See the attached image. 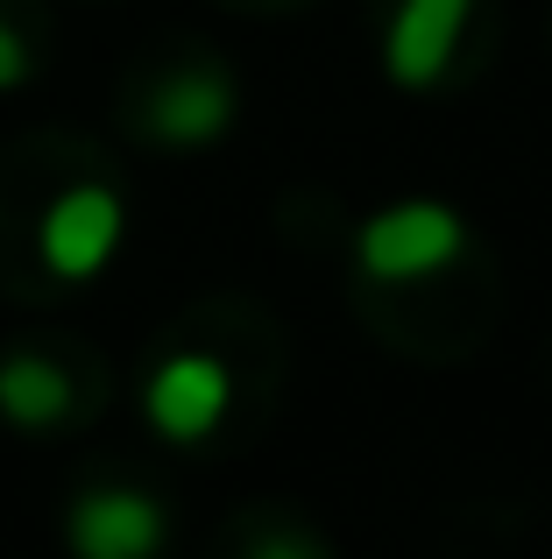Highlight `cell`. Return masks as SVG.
Masks as SVG:
<instances>
[{
  "label": "cell",
  "instance_id": "obj_3",
  "mask_svg": "<svg viewBox=\"0 0 552 559\" xmlns=\"http://www.w3.org/2000/svg\"><path fill=\"white\" fill-rule=\"evenodd\" d=\"M227 404H235V376H227V361L213 355H170L156 361L149 390H142V411H149V425L164 439H178V447H199V439L220 432Z\"/></svg>",
  "mask_w": 552,
  "mask_h": 559
},
{
  "label": "cell",
  "instance_id": "obj_2",
  "mask_svg": "<svg viewBox=\"0 0 552 559\" xmlns=\"http://www.w3.org/2000/svg\"><path fill=\"white\" fill-rule=\"evenodd\" d=\"M121 227H128L121 191H107V185H71V191H57L50 213H43V227H36L43 270L64 276V284L99 276L113 262V248H121Z\"/></svg>",
  "mask_w": 552,
  "mask_h": 559
},
{
  "label": "cell",
  "instance_id": "obj_1",
  "mask_svg": "<svg viewBox=\"0 0 552 559\" xmlns=\"http://www.w3.org/2000/svg\"><path fill=\"white\" fill-rule=\"evenodd\" d=\"M460 248H468V219L446 199H397L355 234V262L375 284H425L446 262H460Z\"/></svg>",
  "mask_w": 552,
  "mask_h": 559
},
{
  "label": "cell",
  "instance_id": "obj_4",
  "mask_svg": "<svg viewBox=\"0 0 552 559\" xmlns=\"http://www.w3.org/2000/svg\"><path fill=\"white\" fill-rule=\"evenodd\" d=\"M468 14H475V0H397L389 36H383V71L397 85H411V93L440 85L460 36H468Z\"/></svg>",
  "mask_w": 552,
  "mask_h": 559
},
{
  "label": "cell",
  "instance_id": "obj_5",
  "mask_svg": "<svg viewBox=\"0 0 552 559\" xmlns=\"http://www.w3.org/2000/svg\"><path fill=\"white\" fill-rule=\"evenodd\" d=\"M156 142H178V150H199V142H220L235 128V79L220 64H178L142 107Z\"/></svg>",
  "mask_w": 552,
  "mask_h": 559
},
{
  "label": "cell",
  "instance_id": "obj_8",
  "mask_svg": "<svg viewBox=\"0 0 552 559\" xmlns=\"http://www.w3.org/2000/svg\"><path fill=\"white\" fill-rule=\"evenodd\" d=\"M28 79V43L14 36V22L0 14V85H22Z\"/></svg>",
  "mask_w": 552,
  "mask_h": 559
},
{
  "label": "cell",
  "instance_id": "obj_6",
  "mask_svg": "<svg viewBox=\"0 0 552 559\" xmlns=\"http://www.w3.org/2000/svg\"><path fill=\"white\" fill-rule=\"evenodd\" d=\"M71 546L85 559H149L164 546V503L149 489H85L71 503Z\"/></svg>",
  "mask_w": 552,
  "mask_h": 559
},
{
  "label": "cell",
  "instance_id": "obj_7",
  "mask_svg": "<svg viewBox=\"0 0 552 559\" xmlns=\"http://www.w3.org/2000/svg\"><path fill=\"white\" fill-rule=\"evenodd\" d=\"M71 411V376L43 355H8L0 361V418L36 432V425H57Z\"/></svg>",
  "mask_w": 552,
  "mask_h": 559
}]
</instances>
